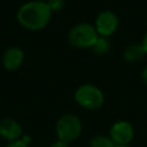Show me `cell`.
<instances>
[{"mask_svg":"<svg viewBox=\"0 0 147 147\" xmlns=\"http://www.w3.org/2000/svg\"><path fill=\"white\" fill-rule=\"evenodd\" d=\"M142 47H144V49H145V52L147 53V34L145 36V38H144V40H142V45H141Z\"/></svg>","mask_w":147,"mask_h":147,"instance_id":"9a60e30c","label":"cell"},{"mask_svg":"<svg viewBox=\"0 0 147 147\" xmlns=\"http://www.w3.org/2000/svg\"><path fill=\"white\" fill-rule=\"evenodd\" d=\"M34 1H42L44 2V0H34Z\"/></svg>","mask_w":147,"mask_h":147,"instance_id":"ac0fdd59","label":"cell"},{"mask_svg":"<svg viewBox=\"0 0 147 147\" xmlns=\"http://www.w3.org/2000/svg\"><path fill=\"white\" fill-rule=\"evenodd\" d=\"M24 53L17 47L8 48L2 56V64L7 70H16L23 62Z\"/></svg>","mask_w":147,"mask_h":147,"instance_id":"ba28073f","label":"cell"},{"mask_svg":"<svg viewBox=\"0 0 147 147\" xmlns=\"http://www.w3.org/2000/svg\"><path fill=\"white\" fill-rule=\"evenodd\" d=\"M115 147H130V146H117V145H115Z\"/></svg>","mask_w":147,"mask_h":147,"instance_id":"e0dca14e","label":"cell"},{"mask_svg":"<svg viewBox=\"0 0 147 147\" xmlns=\"http://www.w3.org/2000/svg\"><path fill=\"white\" fill-rule=\"evenodd\" d=\"M133 127L126 121H118L114 123L109 131V137L117 146H129L133 139Z\"/></svg>","mask_w":147,"mask_h":147,"instance_id":"5b68a950","label":"cell"},{"mask_svg":"<svg viewBox=\"0 0 147 147\" xmlns=\"http://www.w3.org/2000/svg\"><path fill=\"white\" fill-rule=\"evenodd\" d=\"M90 147H115L114 141L109 136H95L90 141Z\"/></svg>","mask_w":147,"mask_h":147,"instance_id":"30bf717a","label":"cell"},{"mask_svg":"<svg viewBox=\"0 0 147 147\" xmlns=\"http://www.w3.org/2000/svg\"><path fill=\"white\" fill-rule=\"evenodd\" d=\"M55 132L59 140L67 144L76 140L82 133V122L72 114H65L61 116L55 125Z\"/></svg>","mask_w":147,"mask_h":147,"instance_id":"7a4b0ae2","label":"cell"},{"mask_svg":"<svg viewBox=\"0 0 147 147\" xmlns=\"http://www.w3.org/2000/svg\"><path fill=\"white\" fill-rule=\"evenodd\" d=\"M46 3L48 6V8L51 9V11L52 10L57 11V10L62 9V7L64 6V0H48Z\"/></svg>","mask_w":147,"mask_h":147,"instance_id":"7c38bea8","label":"cell"},{"mask_svg":"<svg viewBox=\"0 0 147 147\" xmlns=\"http://www.w3.org/2000/svg\"><path fill=\"white\" fill-rule=\"evenodd\" d=\"M75 100L77 103L85 109H98L103 105V93L100 88L94 85H82L75 93Z\"/></svg>","mask_w":147,"mask_h":147,"instance_id":"3957f363","label":"cell"},{"mask_svg":"<svg viewBox=\"0 0 147 147\" xmlns=\"http://www.w3.org/2000/svg\"><path fill=\"white\" fill-rule=\"evenodd\" d=\"M98 39L96 30L87 23H80L75 25L69 32V41L74 47L86 48L92 47V45Z\"/></svg>","mask_w":147,"mask_h":147,"instance_id":"277c9868","label":"cell"},{"mask_svg":"<svg viewBox=\"0 0 147 147\" xmlns=\"http://www.w3.org/2000/svg\"><path fill=\"white\" fill-rule=\"evenodd\" d=\"M51 13L46 2L31 1L21 6L17 11V20L20 24L28 30H40L48 24Z\"/></svg>","mask_w":147,"mask_h":147,"instance_id":"6da1fadb","label":"cell"},{"mask_svg":"<svg viewBox=\"0 0 147 147\" xmlns=\"http://www.w3.org/2000/svg\"><path fill=\"white\" fill-rule=\"evenodd\" d=\"M49 147H69V145H68L67 142H64V141L56 140V141H54Z\"/></svg>","mask_w":147,"mask_h":147,"instance_id":"5bb4252c","label":"cell"},{"mask_svg":"<svg viewBox=\"0 0 147 147\" xmlns=\"http://www.w3.org/2000/svg\"><path fill=\"white\" fill-rule=\"evenodd\" d=\"M108 49H109V42L103 37H98L95 42L92 45V51L98 55H102V54L107 53Z\"/></svg>","mask_w":147,"mask_h":147,"instance_id":"8fae6325","label":"cell"},{"mask_svg":"<svg viewBox=\"0 0 147 147\" xmlns=\"http://www.w3.org/2000/svg\"><path fill=\"white\" fill-rule=\"evenodd\" d=\"M145 49L141 45H131L124 51L123 57L127 62H136L138 60H141L145 55Z\"/></svg>","mask_w":147,"mask_h":147,"instance_id":"9c48e42d","label":"cell"},{"mask_svg":"<svg viewBox=\"0 0 147 147\" xmlns=\"http://www.w3.org/2000/svg\"><path fill=\"white\" fill-rule=\"evenodd\" d=\"M118 24L117 17L111 11H102L98 15L96 22H95V30L98 33H100L103 37L110 36L114 33Z\"/></svg>","mask_w":147,"mask_h":147,"instance_id":"8992f818","label":"cell"},{"mask_svg":"<svg viewBox=\"0 0 147 147\" xmlns=\"http://www.w3.org/2000/svg\"><path fill=\"white\" fill-rule=\"evenodd\" d=\"M6 147H29V145L26 142H24L22 139H17V140L8 142L6 145Z\"/></svg>","mask_w":147,"mask_h":147,"instance_id":"4fadbf2b","label":"cell"},{"mask_svg":"<svg viewBox=\"0 0 147 147\" xmlns=\"http://www.w3.org/2000/svg\"><path fill=\"white\" fill-rule=\"evenodd\" d=\"M22 126L13 118H3L0 121V137L8 142L21 139Z\"/></svg>","mask_w":147,"mask_h":147,"instance_id":"52a82bcc","label":"cell"},{"mask_svg":"<svg viewBox=\"0 0 147 147\" xmlns=\"http://www.w3.org/2000/svg\"><path fill=\"white\" fill-rule=\"evenodd\" d=\"M142 78H144V80H145V83L147 84V67L144 69V71H142Z\"/></svg>","mask_w":147,"mask_h":147,"instance_id":"2e32d148","label":"cell"}]
</instances>
